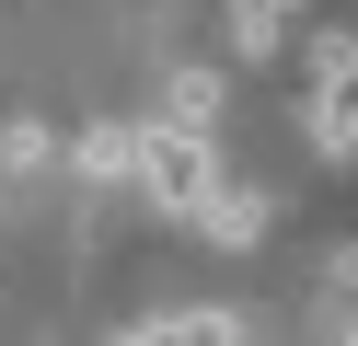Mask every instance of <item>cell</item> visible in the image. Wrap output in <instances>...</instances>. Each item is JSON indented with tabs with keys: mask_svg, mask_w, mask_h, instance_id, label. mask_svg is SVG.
Returning <instances> with one entry per match:
<instances>
[{
	"mask_svg": "<svg viewBox=\"0 0 358 346\" xmlns=\"http://www.w3.org/2000/svg\"><path fill=\"white\" fill-rule=\"evenodd\" d=\"M127 173L150 185V196L173 208V219H196V208L220 196V161H208V138H185V127H139V161Z\"/></svg>",
	"mask_w": 358,
	"mask_h": 346,
	"instance_id": "cell-1",
	"label": "cell"
},
{
	"mask_svg": "<svg viewBox=\"0 0 358 346\" xmlns=\"http://www.w3.org/2000/svg\"><path fill=\"white\" fill-rule=\"evenodd\" d=\"M312 138H324V161H358V35L312 46Z\"/></svg>",
	"mask_w": 358,
	"mask_h": 346,
	"instance_id": "cell-2",
	"label": "cell"
},
{
	"mask_svg": "<svg viewBox=\"0 0 358 346\" xmlns=\"http://www.w3.org/2000/svg\"><path fill=\"white\" fill-rule=\"evenodd\" d=\"M196 243H220V254H243V243H266V196H255V185H220V196L196 208Z\"/></svg>",
	"mask_w": 358,
	"mask_h": 346,
	"instance_id": "cell-3",
	"label": "cell"
},
{
	"mask_svg": "<svg viewBox=\"0 0 358 346\" xmlns=\"http://www.w3.org/2000/svg\"><path fill=\"white\" fill-rule=\"evenodd\" d=\"M127 346H243V323L231 312H162V323H139Z\"/></svg>",
	"mask_w": 358,
	"mask_h": 346,
	"instance_id": "cell-4",
	"label": "cell"
},
{
	"mask_svg": "<svg viewBox=\"0 0 358 346\" xmlns=\"http://www.w3.org/2000/svg\"><path fill=\"white\" fill-rule=\"evenodd\" d=\"M208 115H220V69H173V92H162V127L208 138Z\"/></svg>",
	"mask_w": 358,
	"mask_h": 346,
	"instance_id": "cell-5",
	"label": "cell"
},
{
	"mask_svg": "<svg viewBox=\"0 0 358 346\" xmlns=\"http://www.w3.org/2000/svg\"><path fill=\"white\" fill-rule=\"evenodd\" d=\"M301 12V0H231V46L243 58H278V23Z\"/></svg>",
	"mask_w": 358,
	"mask_h": 346,
	"instance_id": "cell-6",
	"label": "cell"
},
{
	"mask_svg": "<svg viewBox=\"0 0 358 346\" xmlns=\"http://www.w3.org/2000/svg\"><path fill=\"white\" fill-rule=\"evenodd\" d=\"M127 161H139V127H93L81 138V173H127Z\"/></svg>",
	"mask_w": 358,
	"mask_h": 346,
	"instance_id": "cell-7",
	"label": "cell"
},
{
	"mask_svg": "<svg viewBox=\"0 0 358 346\" xmlns=\"http://www.w3.org/2000/svg\"><path fill=\"white\" fill-rule=\"evenodd\" d=\"M335 312H358V243L335 254Z\"/></svg>",
	"mask_w": 358,
	"mask_h": 346,
	"instance_id": "cell-8",
	"label": "cell"
}]
</instances>
